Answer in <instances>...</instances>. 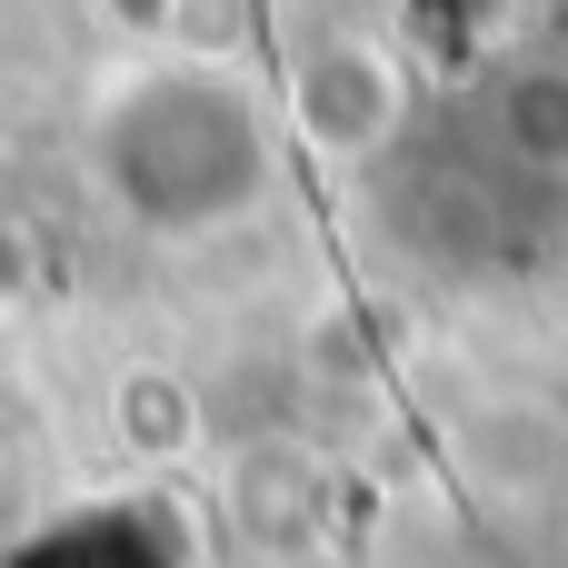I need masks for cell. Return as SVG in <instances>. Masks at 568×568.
Returning a JSON list of instances; mask_svg holds the SVG:
<instances>
[{"mask_svg": "<svg viewBox=\"0 0 568 568\" xmlns=\"http://www.w3.org/2000/svg\"><path fill=\"white\" fill-rule=\"evenodd\" d=\"M110 200L160 230V240H210L230 220L260 210L270 190V120L240 80L200 70V60H170V70H140L110 110H100V140H90Z\"/></svg>", "mask_w": 568, "mask_h": 568, "instance_id": "cell-1", "label": "cell"}]
</instances>
